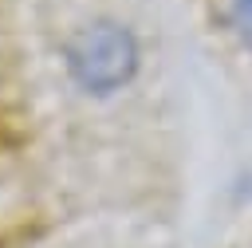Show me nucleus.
Instances as JSON below:
<instances>
[{
  "instance_id": "nucleus-2",
  "label": "nucleus",
  "mask_w": 252,
  "mask_h": 248,
  "mask_svg": "<svg viewBox=\"0 0 252 248\" xmlns=\"http://www.w3.org/2000/svg\"><path fill=\"white\" fill-rule=\"evenodd\" d=\"M228 24H232L236 39L252 51V0H232L228 4Z\"/></svg>"
},
{
  "instance_id": "nucleus-1",
  "label": "nucleus",
  "mask_w": 252,
  "mask_h": 248,
  "mask_svg": "<svg viewBox=\"0 0 252 248\" xmlns=\"http://www.w3.org/2000/svg\"><path fill=\"white\" fill-rule=\"evenodd\" d=\"M138 71V39L118 20H94L67 39V75L87 94H114Z\"/></svg>"
}]
</instances>
